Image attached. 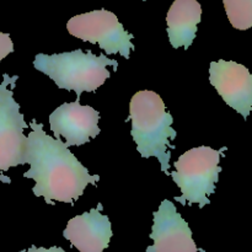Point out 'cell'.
<instances>
[{"instance_id": "cell-1", "label": "cell", "mask_w": 252, "mask_h": 252, "mask_svg": "<svg viewBox=\"0 0 252 252\" xmlns=\"http://www.w3.org/2000/svg\"><path fill=\"white\" fill-rule=\"evenodd\" d=\"M32 132L27 135L25 162L30 170L24 174L36 185L32 192L43 197L49 206L64 202L73 206L83 196L88 185H96L98 175H90L88 169L74 157L61 139H54L43 130V126L32 120Z\"/></svg>"}, {"instance_id": "cell-2", "label": "cell", "mask_w": 252, "mask_h": 252, "mask_svg": "<svg viewBox=\"0 0 252 252\" xmlns=\"http://www.w3.org/2000/svg\"><path fill=\"white\" fill-rule=\"evenodd\" d=\"M127 121L132 122V137L139 154L145 159L157 158L161 171L170 175L171 154L167 149H175L171 142L177 133L172 128L174 118L165 108L162 98L154 91H138L130 98Z\"/></svg>"}, {"instance_id": "cell-3", "label": "cell", "mask_w": 252, "mask_h": 252, "mask_svg": "<svg viewBox=\"0 0 252 252\" xmlns=\"http://www.w3.org/2000/svg\"><path fill=\"white\" fill-rule=\"evenodd\" d=\"M108 65L117 70L118 62L105 54L95 56L91 51L75 49L58 54L39 53L34 57L33 66L46 74L59 89L75 91L78 98L83 93L96 91L111 76Z\"/></svg>"}, {"instance_id": "cell-4", "label": "cell", "mask_w": 252, "mask_h": 252, "mask_svg": "<svg viewBox=\"0 0 252 252\" xmlns=\"http://www.w3.org/2000/svg\"><path fill=\"white\" fill-rule=\"evenodd\" d=\"M225 150V147L219 150L198 147L181 155L175 162L176 171L170 174L182 193L175 197V201L182 206L199 204V208L211 204L208 197L216 192V184L221 171L219 161Z\"/></svg>"}, {"instance_id": "cell-5", "label": "cell", "mask_w": 252, "mask_h": 252, "mask_svg": "<svg viewBox=\"0 0 252 252\" xmlns=\"http://www.w3.org/2000/svg\"><path fill=\"white\" fill-rule=\"evenodd\" d=\"M0 84V171H7L10 167L25 165L26 139L24 129L27 128L24 116L20 112V105L14 98L15 83L19 76L2 75ZM0 181L6 180L0 177Z\"/></svg>"}, {"instance_id": "cell-6", "label": "cell", "mask_w": 252, "mask_h": 252, "mask_svg": "<svg viewBox=\"0 0 252 252\" xmlns=\"http://www.w3.org/2000/svg\"><path fill=\"white\" fill-rule=\"evenodd\" d=\"M66 29L76 38L98 43L106 54L121 53L129 59L130 51L134 49V44L130 42L133 34L126 31L117 16L108 10L100 9L76 15L69 20Z\"/></svg>"}, {"instance_id": "cell-7", "label": "cell", "mask_w": 252, "mask_h": 252, "mask_svg": "<svg viewBox=\"0 0 252 252\" xmlns=\"http://www.w3.org/2000/svg\"><path fill=\"white\" fill-rule=\"evenodd\" d=\"M209 81L224 102L248 120L252 108V75L249 69L233 61L212 62Z\"/></svg>"}, {"instance_id": "cell-8", "label": "cell", "mask_w": 252, "mask_h": 252, "mask_svg": "<svg viewBox=\"0 0 252 252\" xmlns=\"http://www.w3.org/2000/svg\"><path fill=\"white\" fill-rule=\"evenodd\" d=\"M100 113L90 106H81L80 100L63 103L49 116L54 139L65 138V147H80L100 134Z\"/></svg>"}, {"instance_id": "cell-9", "label": "cell", "mask_w": 252, "mask_h": 252, "mask_svg": "<svg viewBox=\"0 0 252 252\" xmlns=\"http://www.w3.org/2000/svg\"><path fill=\"white\" fill-rule=\"evenodd\" d=\"M153 216L150 239L154 245L149 246L147 252H198L192 230L171 201L164 199Z\"/></svg>"}, {"instance_id": "cell-10", "label": "cell", "mask_w": 252, "mask_h": 252, "mask_svg": "<svg viewBox=\"0 0 252 252\" xmlns=\"http://www.w3.org/2000/svg\"><path fill=\"white\" fill-rule=\"evenodd\" d=\"M98 203L88 213L76 216L68 221L63 236L80 252H103L112 238V228L107 216L101 213Z\"/></svg>"}, {"instance_id": "cell-11", "label": "cell", "mask_w": 252, "mask_h": 252, "mask_svg": "<svg viewBox=\"0 0 252 252\" xmlns=\"http://www.w3.org/2000/svg\"><path fill=\"white\" fill-rule=\"evenodd\" d=\"M202 7L197 0H175L166 16L167 34L175 49H189L196 38Z\"/></svg>"}, {"instance_id": "cell-12", "label": "cell", "mask_w": 252, "mask_h": 252, "mask_svg": "<svg viewBox=\"0 0 252 252\" xmlns=\"http://www.w3.org/2000/svg\"><path fill=\"white\" fill-rule=\"evenodd\" d=\"M226 15L235 29L245 31L252 26V0H223Z\"/></svg>"}, {"instance_id": "cell-13", "label": "cell", "mask_w": 252, "mask_h": 252, "mask_svg": "<svg viewBox=\"0 0 252 252\" xmlns=\"http://www.w3.org/2000/svg\"><path fill=\"white\" fill-rule=\"evenodd\" d=\"M14 52V43L7 33L0 32V62Z\"/></svg>"}, {"instance_id": "cell-14", "label": "cell", "mask_w": 252, "mask_h": 252, "mask_svg": "<svg viewBox=\"0 0 252 252\" xmlns=\"http://www.w3.org/2000/svg\"><path fill=\"white\" fill-rule=\"evenodd\" d=\"M20 252H65L62 248H57V246H53L51 249H44V248H36V246H31L29 250H24Z\"/></svg>"}]
</instances>
